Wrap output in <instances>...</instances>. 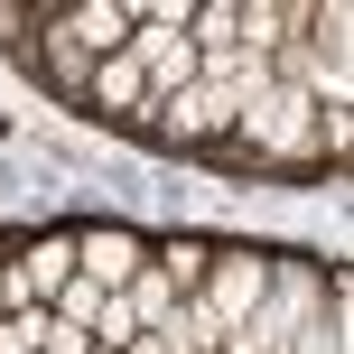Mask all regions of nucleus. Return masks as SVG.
Listing matches in <instances>:
<instances>
[{
  "label": "nucleus",
  "mask_w": 354,
  "mask_h": 354,
  "mask_svg": "<svg viewBox=\"0 0 354 354\" xmlns=\"http://www.w3.org/2000/svg\"><path fill=\"white\" fill-rule=\"evenodd\" d=\"M47 19L93 56V66H103V56H122V47H131V28H140V0H47Z\"/></svg>",
  "instance_id": "423d86ee"
},
{
  "label": "nucleus",
  "mask_w": 354,
  "mask_h": 354,
  "mask_svg": "<svg viewBox=\"0 0 354 354\" xmlns=\"http://www.w3.org/2000/svg\"><path fill=\"white\" fill-rule=\"evenodd\" d=\"M28 47H37V75H47V84L66 93V103H84V75H93V56H84V47H75V37L47 19V0H37V37H28Z\"/></svg>",
  "instance_id": "6e6552de"
},
{
  "label": "nucleus",
  "mask_w": 354,
  "mask_h": 354,
  "mask_svg": "<svg viewBox=\"0 0 354 354\" xmlns=\"http://www.w3.org/2000/svg\"><path fill=\"white\" fill-rule=\"evenodd\" d=\"M261 289H270V252H252V243H214V270H205V289H196V317L214 326V336H233V326L261 308Z\"/></svg>",
  "instance_id": "7ed1b4c3"
},
{
  "label": "nucleus",
  "mask_w": 354,
  "mask_h": 354,
  "mask_svg": "<svg viewBox=\"0 0 354 354\" xmlns=\"http://www.w3.org/2000/svg\"><path fill=\"white\" fill-rule=\"evenodd\" d=\"M84 354H122V345H84Z\"/></svg>",
  "instance_id": "2eb2a0df"
},
{
  "label": "nucleus",
  "mask_w": 354,
  "mask_h": 354,
  "mask_svg": "<svg viewBox=\"0 0 354 354\" xmlns=\"http://www.w3.org/2000/svg\"><path fill=\"white\" fill-rule=\"evenodd\" d=\"M317 299H326V280H317L308 261H270L261 308H252V317L224 336V354H289V336H299V326L317 317Z\"/></svg>",
  "instance_id": "f03ea898"
},
{
  "label": "nucleus",
  "mask_w": 354,
  "mask_h": 354,
  "mask_svg": "<svg viewBox=\"0 0 354 354\" xmlns=\"http://www.w3.org/2000/svg\"><path fill=\"white\" fill-rule=\"evenodd\" d=\"M0 354H47V308H19V317H0Z\"/></svg>",
  "instance_id": "f8f14e48"
},
{
  "label": "nucleus",
  "mask_w": 354,
  "mask_h": 354,
  "mask_svg": "<svg viewBox=\"0 0 354 354\" xmlns=\"http://www.w3.org/2000/svg\"><path fill=\"white\" fill-rule=\"evenodd\" d=\"M140 103H149V75H140V56H103V66L84 75V103L75 112H93V122H140Z\"/></svg>",
  "instance_id": "0eeeda50"
},
{
  "label": "nucleus",
  "mask_w": 354,
  "mask_h": 354,
  "mask_svg": "<svg viewBox=\"0 0 354 354\" xmlns=\"http://www.w3.org/2000/svg\"><path fill=\"white\" fill-rule=\"evenodd\" d=\"M140 270H149V233H131V224H84V233H75V280L131 289Z\"/></svg>",
  "instance_id": "39448f33"
},
{
  "label": "nucleus",
  "mask_w": 354,
  "mask_h": 354,
  "mask_svg": "<svg viewBox=\"0 0 354 354\" xmlns=\"http://www.w3.org/2000/svg\"><path fill=\"white\" fill-rule=\"evenodd\" d=\"M0 317H10V270H0Z\"/></svg>",
  "instance_id": "4468645a"
},
{
  "label": "nucleus",
  "mask_w": 354,
  "mask_h": 354,
  "mask_svg": "<svg viewBox=\"0 0 354 354\" xmlns=\"http://www.w3.org/2000/svg\"><path fill=\"white\" fill-rule=\"evenodd\" d=\"M37 37V10H19V0H0V47H28Z\"/></svg>",
  "instance_id": "ddd939ff"
},
{
  "label": "nucleus",
  "mask_w": 354,
  "mask_h": 354,
  "mask_svg": "<svg viewBox=\"0 0 354 354\" xmlns=\"http://www.w3.org/2000/svg\"><path fill=\"white\" fill-rule=\"evenodd\" d=\"M131 336H140L131 299H122V289H103V308H93V345H131Z\"/></svg>",
  "instance_id": "9b49d317"
},
{
  "label": "nucleus",
  "mask_w": 354,
  "mask_h": 354,
  "mask_svg": "<svg viewBox=\"0 0 354 354\" xmlns=\"http://www.w3.org/2000/svg\"><path fill=\"white\" fill-rule=\"evenodd\" d=\"M289 354H345V280H326V299H317V317L289 336Z\"/></svg>",
  "instance_id": "9d476101"
},
{
  "label": "nucleus",
  "mask_w": 354,
  "mask_h": 354,
  "mask_svg": "<svg viewBox=\"0 0 354 354\" xmlns=\"http://www.w3.org/2000/svg\"><path fill=\"white\" fill-rule=\"evenodd\" d=\"M0 270H10V317L19 308H47L75 280V233H28L19 252H0Z\"/></svg>",
  "instance_id": "20e7f679"
},
{
  "label": "nucleus",
  "mask_w": 354,
  "mask_h": 354,
  "mask_svg": "<svg viewBox=\"0 0 354 354\" xmlns=\"http://www.w3.org/2000/svg\"><path fill=\"white\" fill-rule=\"evenodd\" d=\"M233 122H243V84H205L196 75L187 93H159V103H140V140L149 149H224Z\"/></svg>",
  "instance_id": "f257e3e1"
},
{
  "label": "nucleus",
  "mask_w": 354,
  "mask_h": 354,
  "mask_svg": "<svg viewBox=\"0 0 354 354\" xmlns=\"http://www.w3.org/2000/svg\"><path fill=\"white\" fill-rule=\"evenodd\" d=\"M149 261H159V280L177 289V299H196L205 270H214V243H205V233H168V243H149Z\"/></svg>",
  "instance_id": "1a4fd4ad"
}]
</instances>
